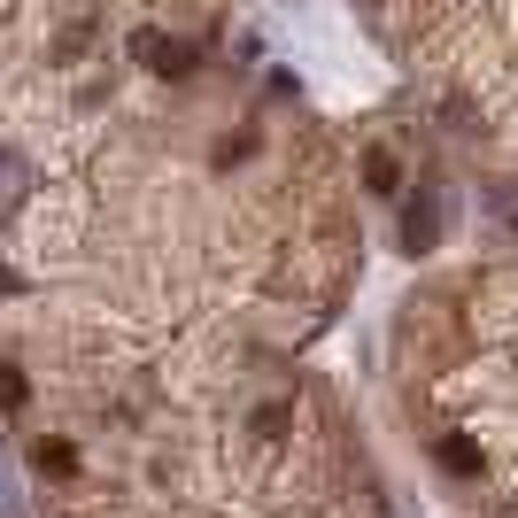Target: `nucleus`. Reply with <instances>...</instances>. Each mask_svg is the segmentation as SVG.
Here are the masks:
<instances>
[{
	"label": "nucleus",
	"instance_id": "obj_1",
	"mask_svg": "<svg viewBox=\"0 0 518 518\" xmlns=\"http://www.w3.org/2000/svg\"><path fill=\"white\" fill-rule=\"evenodd\" d=\"M39 472L70 480V472H78V449H70V441H39Z\"/></svg>",
	"mask_w": 518,
	"mask_h": 518
},
{
	"label": "nucleus",
	"instance_id": "obj_2",
	"mask_svg": "<svg viewBox=\"0 0 518 518\" xmlns=\"http://www.w3.org/2000/svg\"><path fill=\"white\" fill-rule=\"evenodd\" d=\"M433 232H441V209H410V217H403V240H410V248H433Z\"/></svg>",
	"mask_w": 518,
	"mask_h": 518
},
{
	"label": "nucleus",
	"instance_id": "obj_3",
	"mask_svg": "<svg viewBox=\"0 0 518 518\" xmlns=\"http://www.w3.org/2000/svg\"><path fill=\"white\" fill-rule=\"evenodd\" d=\"M441 464H449V472H480V449H472L464 433H449V441H441Z\"/></svg>",
	"mask_w": 518,
	"mask_h": 518
},
{
	"label": "nucleus",
	"instance_id": "obj_4",
	"mask_svg": "<svg viewBox=\"0 0 518 518\" xmlns=\"http://www.w3.org/2000/svg\"><path fill=\"white\" fill-rule=\"evenodd\" d=\"M24 395H31V379H24V372H16V364H0V403L16 410V403H24Z\"/></svg>",
	"mask_w": 518,
	"mask_h": 518
},
{
	"label": "nucleus",
	"instance_id": "obj_5",
	"mask_svg": "<svg viewBox=\"0 0 518 518\" xmlns=\"http://www.w3.org/2000/svg\"><path fill=\"white\" fill-rule=\"evenodd\" d=\"M364 171H372V186L387 194V186H395V155H387V147H372V163H364Z\"/></svg>",
	"mask_w": 518,
	"mask_h": 518
}]
</instances>
